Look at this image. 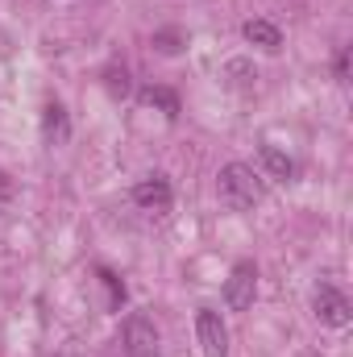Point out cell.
<instances>
[{"label": "cell", "instance_id": "1", "mask_svg": "<svg viewBox=\"0 0 353 357\" xmlns=\"http://www.w3.org/2000/svg\"><path fill=\"white\" fill-rule=\"evenodd\" d=\"M216 195H220L225 208L246 212V208L262 204L266 183H262V175H258L254 167H246V162H229V167H220V175H216Z\"/></svg>", "mask_w": 353, "mask_h": 357}, {"label": "cell", "instance_id": "2", "mask_svg": "<svg viewBox=\"0 0 353 357\" xmlns=\"http://www.w3.org/2000/svg\"><path fill=\"white\" fill-rule=\"evenodd\" d=\"M121 341H125V354L129 357H154L158 354V328H154V320L142 316V312H133V316L125 320Z\"/></svg>", "mask_w": 353, "mask_h": 357}, {"label": "cell", "instance_id": "3", "mask_svg": "<svg viewBox=\"0 0 353 357\" xmlns=\"http://www.w3.org/2000/svg\"><path fill=\"white\" fill-rule=\"evenodd\" d=\"M254 295H258V266L254 262H237L229 282H225V303L233 312H246L254 303Z\"/></svg>", "mask_w": 353, "mask_h": 357}, {"label": "cell", "instance_id": "4", "mask_svg": "<svg viewBox=\"0 0 353 357\" xmlns=\"http://www.w3.org/2000/svg\"><path fill=\"white\" fill-rule=\"evenodd\" d=\"M195 337H200L204 357H225L229 354V328H225V320H220L216 312H208V307L195 316Z\"/></svg>", "mask_w": 353, "mask_h": 357}, {"label": "cell", "instance_id": "5", "mask_svg": "<svg viewBox=\"0 0 353 357\" xmlns=\"http://www.w3.org/2000/svg\"><path fill=\"white\" fill-rule=\"evenodd\" d=\"M312 307H316V320L320 324H329V328H345L350 324V299L337 291V287H320L316 295H312Z\"/></svg>", "mask_w": 353, "mask_h": 357}, {"label": "cell", "instance_id": "6", "mask_svg": "<svg viewBox=\"0 0 353 357\" xmlns=\"http://www.w3.org/2000/svg\"><path fill=\"white\" fill-rule=\"evenodd\" d=\"M133 204L146 208V212H167V208H171V183L163 175L142 178V183L133 187Z\"/></svg>", "mask_w": 353, "mask_h": 357}, {"label": "cell", "instance_id": "7", "mask_svg": "<svg viewBox=\"0 0 353 357\" xmlns=\"http://www.w3.org/2000/svg\"><path fill=\"white\" fill-rule=\"evenodd\" d=\"M42 137L50 146H63L71 137V121H67V108L63 104H46V116H42Z\"/></svg>", "mask_w": 353, "mask_h": 357}, {"label": "cell", "instance_id": "8", "mask_svg": "<svg viewBox=\"0 0 353 357\" xmlns=\"http://www.w3.org/2000/svg\"><path fill=\"white\" fill-rule=\"evenodd\" d=\"M241 38H246L250 46H262V50H278V46H283L278 25H270V21H262V17L246 21V25H241Z\"/></svg>", "mask_w": 353, "mask_h": 357}, {"label": "cell", "instance_id": "9", "mask_svg": "<svg viewBox=\"0 0 353 357\" xmlns=\"http://www.w3.org/2000/svg\"><path fill=\"white\" fill-rule=\"evenodd\" d=\"M258 158H262V171L270 178H278V183L295 178V162H291V154H283L278 146H262V150H258Z\"/></svg>", "mask_w": 353, "mask_h": 357}, {"label": "cell", "instance_id": "10", "mask_svg": "<svg viewBox=\"0 0 353 357\" xmlns=\"http://www.w3.org/2000/svg\"><path fill=\"white\" fill-rule=\"evenodd\" d=\"M142 104L163 108V116H167V121H175V116H179V96L171 88H154V84H150V88H142Z\"/></svg>", "mask_w": 353, "mask_h": 357}, {"label": "cell", "instance_id": "11", "mask_svg": "<svg viewBox=\"0 0 353 357\" xmlns=\"http://www.w3.org/2000/svg\"><path fill=\"white\" fill-rule=\"evenodd\" d=\"M100 282L108 287V295H112V307H121V303H125V287H121V278H117V274H108V270H100Z\"/></svg>", "mask_w": 353, "mask_h": 357}, {"label": "cell", "instance_id": "12", "mask_svg": "<svg viewBox=\"0 0 353 357\" xmlns=\"http://www.w3.org/2000/svg\"><path fill=\"white\" fill-rule=\"evenodd\" d=\"M337 79H350V50L337 54Z\"/></svg>", "mask_w": 353, "mask_h": 357}]
</instances>
